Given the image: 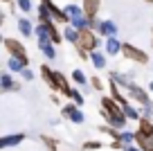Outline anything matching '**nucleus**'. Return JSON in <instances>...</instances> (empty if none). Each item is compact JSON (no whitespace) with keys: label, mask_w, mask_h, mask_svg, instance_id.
Returning a JSON list of instances; mask_svg holds the SVG:
<instances>
[{"label":"nucleus","mask_w":153,"mask_h":151,"mask_svg":"<svg viewBox=\"0 0 153 151\" xmlns=\"http://www.w3.org/2000/svg\"><path fill=\"white\" fill-rule=\"evenodd\" d=\"M41 5H45V7H48V11L54 16V20H59V23H70V20H68L65 9H59V7L54 5L52 0H41Z\"/></svg>","instance_id":"nucleus-9"},{"label":"nucleus","mask_w":153,"mask_h":151,"mask_svg":"<svg viewBox=\"0 0 153 151\" xmlns=\"http://www.w3.org/2000/svg\"><path fill=\"white\" fill-rule=\"evenodd\" d=\"M18 29H20L23 36H32V32H34V29H32V20L25 18V16H23V18H18Z\"/></svg>","instance_id":"nucleus-22"},{"label":"nucleus","mask_w":153,"mask_h":151,"mask_svg":"<svg viewBox=\"0 0 153 151\" xmlns=\"http://www.w3.org/2000/svg\"><path fill=\"white\" fill-rule=\"evenodd\" d=\"M90 86H92L95 90H104V84H101L99 77H90Z\"/></svg>","instance_id":"nucleus-32"},{"label":"nucleus","mask_w":153,"mask_h":151,"mask_svg":"<svg viewBox=\"0 0 153 151\" xmlns=\"http://www.w3.org/2000/svg\"><path fill=\"white\" fill-rule=\"evenodd\" d=\"M108 88H110V97H115V99H117V102H120L122 106H128V102H126V97H124V95H122V90H120L122 86L117 84V81H115V79H110Z\"/></svg>","instance_id":"nucleus-13"},{"label":"nucleus","mask_w":153,"mask_h":151,"mask_svg":"<svg viewBox=\"0 0 153 151\" xmlns=\"http://www.w3.org/2000/svg\"><path fill=\"white\" fill-rule=\"evenodd\" d=\"M90 61H92V66H95L97 70H104V68H106V54L92 50V52H90Z\"/></svg>","instance_id":"nucleus-20"},{"label":"nucleus","mask_w":153,"mask_h":151,"mask_svg":"<svg viewBox=\"0 0 153 151\" xmlns=\"http://www.w3.org/2000/svg\"><path fill=\"white\" fill-rule=\"evenodd\" d=\"M65 14H68V20L72 23V20H76V18H81V16H86V11H83V7H76V5H72V2H70V5L65 7Z\"/></svg>","instance_id":"nucleus-19"},{"label":"nucleus","mask_w":153,"mask_h":151,"mask_svg":"<svg viewBox=\"0 0 153 151\" xmlns=\"http://www.w3.org/2000/svg\"><path fill=\"white\" fill-rule=\"evenodd\" d=\"M120 52H122V43L115 36H108L106 38V54H108V57H117Z\"/></svg>","instance_id":"nucleus-12"},{"label":"nucleus","mask_w":153,"mask_h":151,"mask_svg":"<svg viewBox=\"0 0 153 151\" xmlns=\"http://www.w3.org/2000/svg\"><path fill=\"white\" fill-rule=\"evenodd\" d=\"M38 20H41V23H52V20H54V16L48 11V7H45V5L38 7Z\"/></svg>","instance_id":"nucleus-24"},{"label":"nucleus","mask_w":153,"mask_h":151,"mask_svg":"<svg viewBox=\"0 0 153 151\" xmlns=\"http://www.w3.org/2000/svg\"><path fill=\"white\" fill-rule=\"evenodd\" d=\"M0 88L5 90V93H20V84L11 79L9 72H2V75H0Z\"/></svg>","instance_id":"nucleus-8"},{"label":"nucleus","mask_w":153,"mask_h":151,"mask_svg":"<svg viewBox=\"0 0 153 151\" xmlns=\"http://www.w3.org/2000/svg\"><path fill=\"white\" fill-rule=\"evenodd\" d=\"M36 38H38V43H41V41H52L54 45H59V43L63 41L61 34H59V29L54 27V20H52V23L36 25Z\"/></svg>","instance_id":"nucleus-4"},{"label":"nucleus","mask_w":153,"mask_h":151,"mask_svg":"<svg viewBox=\"0 0 153 151\" xmlns=\"http://www.w3.org/2000/svg\"><path fill=\"white\" fill-rule=\"evenodd\" d=\"M101 147H104L101 142H97V140H88L86 144H83V149H86V151H97V149H101Z\"/></svg>","instance_id":"nucleus-29"},{"label":"nucleus","mask_w":153,"mask_h":151,"mask_svg":"<svg viewBox=\"0 0 153 151\" xmlns=\"http://www.w3.org/2000/svg\"><path fill=\"white\" fill-rule=\"evenodd\" d=\"M101 115L104 120L115 129H124L126 124V113H124V106L117 102L115 97H101Z\"/></svg>","instance_id":"nucleus-1"},{"label":"nucleus","mask_w":153,"mask_h":151,"mask_svg":"<svg viewBox=\"0 0 153 151\" xmlns=\"http://www.w3.org/2000/svg\"><path fill=\"white\" fill-rule=\"evenodd\" d=\"M18 7L27 14V11H32V0H18Z\"/></svg>","instance_id":"nucleus-33"},{"label":"nucleus","mask_w":153,"mask_h":151,"mask_svg":"<svg viewBox=\"0 0 153 151\" xmlns=\"http://www.w3.org/2000/svg\"><path fill=\"white\" fill-rule=\"evenodd\" d=\"M7 68H9L11 72H20L23 68H27V63H25L23 59H18V57H11L9 61H7Z\"/></svg>","instance_id":"nucleus-23"},{"label":"nucleus","mask_w":153,"mask_h":151,"mask_svg":"<svg viewBox=\"0 0 153 151\" xmlns=\"http://www.w3.org/2000/svg\"><path fill=\"white\" fill-rule=\"evenodd\" d=\"M135 144L142 151H153V138H146L142 133H135Z\"/></svg>","instance_id":"nucleus-17"},{"label":"nucleus","mask_w":153,"mask_h":151,"mask_svg":"<svg viewBox=\"0 0 153 151\" xmlns=\"http://www.w3.org/2000/svg\"><path fill=\"white\" fill-rule=\"evenodd\" d=\"M2 45H5V50L9 52V57H18V59H23L25 63H29L27 50H25V45H23L20 41H16V38H5V41H2Z\"/></svg>","instance_id":"nucleus-6"},{"label":"nucleus","mask_w":153,"mask_h":151,"mask_svg":"<svg viewBox=\"0 0 153 151\" xmlns=\"http://www.w3.org/2000/svg\"><path fill=\"white\" fill-rule=\"evenodd\" d=\"M124 113H126V117H128V120H140V113L133 108V106H124Z\"/></svg>","instance_id":"nucleus-30"},{"label":"nucleus","mask_w":153,"mask_h":151,"mask_svg":"<svg viewBox=\"0 0 153 151\" xmlns=\"http://www.w3.org/2000/svg\"><path fill=\"white\" fill-rule=\"evenodd\" d=\"M149 90H153V81H151V84H149Z\"/></svg>","instance_id":"nucleus-36"},{"label":"nucleus","mask_w":153,"mask_h":151,"mask_svg":"<svg viewBox=\"0 0 153 151\" xmlns=\"http://www.w3.org/2000/svg\"><path fill=\"white\" fill-rule=\"evenodd\" d=\"M124 151H142V149H140V147H133V144H126Z\"/></svg>","instance_id":"nucleus-35"},{"label":"nucleus","mask_w":153,"mask_h":151,"mask_svg":"<svg viewBox=\"0 0 153 151\" xmlns=\"http://www.w3.org/2000/svg\"><path fill=\"white\" fill-rule=\"evenodd\" d=\"M131 93V97L133 99H137L140 104H149V102H151V99H149V95L144 93V88H140V86H135V84H128V88H126Z\"/></svg>","instance_id":"nucleus-11"},{"label":"nucleus","mask_w":153,"mask_h":151,"mask_svg":"<svg viewBox=\"0 0 153 151\" xmlns=\"http://www.w3.org/2000/svg\"><path fill=\"white\" fill-rule=\"evenodd\" d=\"M120 140L124 142V144H131V142H135V133H128V131H120Z\"/></svg>","instance_id":"nucleus-28"},{"label":"nucleus","mask_w":153,"mask_h":151,"mask_svg":"<svg viewBox=\"0 0 153 151\" xmlns=\"http://www.w3.org/2000/svg\"><path fill=\"white\" fill-rule=\"evenodd\" d=\"M97 45H99V38H97V34L92 32L90 27H83L81 32H79V43H76V52H79V57L83 59V61H88V54L92 52V50H97Z\"/></svg>","instance_id":"nucleus-3"},{"label":"nucleus","mask_w":153,"mask_h":151,"mask_svg":"<svg viewBox=\"0 0 153 151\" xmlns=\"http://www.w3.org/2000/svg\"><path fill=\"white\" fill-rule=\"evenodd\" d=\"M144 2H149V5H153V0H144Z\"/></svg>","instance_id":"nucleus-37"},{"label":"nucleus","mask_w":153,"mask_h":151,"mask_svg":"<svg viewBox=\"0 0 153 151\" xmlns=\"http://www.w3.org/2000/svg\"><path fill=\"white\" fill-rule=\"evenodd\" d=\"M137 133H142V135H146V138H153V124H151L149 117L137 120Z\"/></svg>","instance_id":"nucleus-14"},{"label":"nucleus","mask_w":153,"mask_h":151,"mask_svg":"<svg viewBox=\"0 0 153 151\" xmlns=\"http://www.w3.org/2000/svg\"><path fill=\"white\" fill-rule=\"evenodd\" d=\"M79 32H81V29H76L74 25H68V27L63 29V38L70 41L72 45H76V43H79Z\"/></svg>","instance_id":"nucleus-18"},{"label":"nucleus","mask_w":153,"mask_h":151,"mask_svg":"<svg viewBox=\"0 0 153 151\" xmlns=\"http://www.w3.org/2000/svg\"><path fill=\"white\" fill-rule=\"evenodd\" d=\"M63 117L65 120H70V122H74V124H83V113H81V106L79 104H68V106H63Z\"/></svg>","instance_id":"nucleus-7"},{"label":"nucleus","mask_w":153,"mask_h":151,"mask_svg":"<svg viewBox=\"0 0 153 151\" xmlns=\"http://www.w3.org/2000/svg\"><path fill=\"white\" fill-rule=\"evenodd\" d=\"M151 45H153V32H151Z\"/></svg>","instance_id":"nucleus-38"},{"label":"nucleus","mask_w":153,"mask_h":151,"mask_svg":"<svg viewBox=\"0 0 153 151\" xmlns=\"http://www.w3.org/2000/svg\"><path fill=\"white\" fill-rule=\"evenodd\" d=\"M72 79H74L76 84H81V86L88 81V79H86V75H83V70H79V68H76V70H72Z\"/></svg>","instance_id":"nucleus-27"},{"label":"nucleus","mask_w":153,"mask_h":151,"mask_svg":"<svg viewBox=\"0 0 153 151\" xmlns=\"http://www.w3.org/2000/svg\"><path fill=\"white\" fill-rule=\"evenodd\" d=\"M41 142L48 147V151H59V142L54 140V138H50V135H41Z\"/></svg>","instance_id":"nucleus-25"},{"label":"nucleus","mask_w":153,"mask_h":151,"mask_svg":"<svg viewBox=\"0 0 153 151\" xmlns=\"http://www.w3.org/2000/svg\"><path fill=\"white\" fill-rule=\"evenodd\" d=\"M122 54H124L126 59H131V61H135V63H142V66L149 63V54L144 52V50H140V47L131 45V43H124V45H122Z\"/></svg>","instance_id":"nucleus-5"},{"label":"nucleus","mask_w":153,"mask_h":151,"mask_svg":"<svg viewBox=\"0 0 153 151\" xmlns=\"http://www.w3.org/2000/svg\"><path fill=\"white\" fill-rule=\"evenodd\" d=\"M70 99H72V102H74V104H79V106H83V95L81 93H79V90H72V95H70Z\"/></svg>","instance_id":"nucleus-31"},{"label":"nucleus","mask_w":153,"mask_h":151,"mask_svg":"<svg viewBox=\"0 0 153 151\" xmlns=\"http://www.w3.org/2000/svg\"><path fill=\"white\" fill-rule=\"evenodd\" d=\"M110 79H115V81H117L120 86H124V88H128V84H131V81L126 79L124 75H120V72H113V75H110Z\"/></svg>","instance_id":"nucleus-26"},{"label":"nucleus","mask_w":153,"mask_h":151,"mask_svg":"<svg viewBox=\"0 0 153 151\" xmlns=\"http://www.w3.org/2000/svg\"><path fill=\"white\" fill-rule=\"evenodd\" d=\"M99 34H104L106 38L115 36V34H117V25H115L113 20H101V23H99Z\"/></svg>","instance_id":"nucleus-16"},{"label":"nucleus","mask_w":153,"mask_h":151,"mask_svg":"<svg viewBox=\"0 0 153 151\" xmlns=\"http://www.w3.org/2000/svg\"><path fill=\"white\" fill-rule=\"evenodd\" d=\"M41 75H43V81L54 90V93H61V95H65V97H70V95H72V90H74V88L68 84V77L63 75V72L52 70L50 66H41Z\"/></svg>","instance_id":"nucleus-2"},{"label":"nucleus","mask_w":153,"mask_h":151,"mask_svg":"<svg viewBox=\"0 0 153 151\" xmlns=\"http://www.w3.org/2000/svg\"><path fill=\"white\" fill-rule=\"evenodd\" d=\"M99 2H101V0H83V11H86L88 18H97V11H99Z\"/></svg>","instance_id":"nucleus-15"},{"label":"nucleus","mask_w":153,"mask_h":151,"mask_svg":"<svg viewBox=\"0 0 153 151\" xmlns=\"http://www.w3.org/2000/svg\"><path fill=\"white\" fill-rule=\"evenodd\" d=\"M5 2H11V0H5Z\"/></svg>","instance_id":"nucleus-39"},{"label":"nucleus","mask_w":153,"mask_h":151,"mask_svg":"<svg viewBox=\"0 0 153 151\" xmlns=\"http://www.w3.org/2000/svg\"><path fill=\"white\" fill-rule=\"evenodd\" d=\"M38 50H41L48 59H54V57H56V50H54V43H52V41H41V43H38Z\"/></svg>","instance_id":"nucleus-21"},{"label":"nucleus","mask_w":153,"mask_h":151,"mask_svg":"<svg viewBox=\"0 0 153 151\" xmlns=\"http://www.w3.org/2000/svg\"><path fill=\"white\" fill-rule=\"evenodd\" d=\"M23 140H25L23 133H11V135H2V138H0V147H2V149H9V147H18Z\"/></svg>","instance_id":"nucleus-10"},{"label":"nucleus","mask_w":153,"mask_h":151,"mask_svg":"<svg viewBox=\"0 0 153 151\" xmlns=\"http://www.w3.org/2000/svg\"><path fill=\"white\" fill-rule=\"evenodd\" d=\"M18 75H23V79H25V81H32V79H34V72L29 70V68H23Z\"/></svg>","instance_id":"nucleus-34"}]
</instances>
